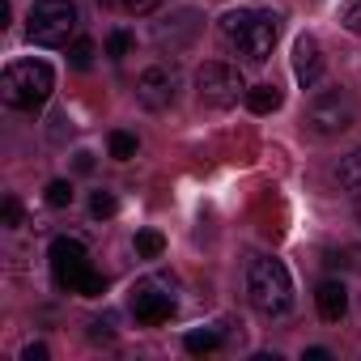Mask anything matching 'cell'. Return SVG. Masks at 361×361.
<instances>
[{"instance_id": "ba28073f", "label": "cell", "mask_w": 361, "mask_h": 361, "mask_svg": "<svg viewBox=\"0 0 361 361\" xmlns=\"http://www.w3.org/2000/svg\"><path fill=\"white\" fill-rule=\"evenodd\" d=\"M132 314L145 323V327H157V323H166L170 314H174V293H170V285L166 281H140L136 289H132Z\"/></svg>"}, {"instance_id": "6da1fadb", "label": "cell", "mask_w": 361, "mask_h": 361, "mask_svg": "<svg viewBox=\"0 0 361 361\" xmlns=\"http://www.w3.org/2000/svg\"><path fill=\"white\" fill-rule=\"evenodd\" d=\"M221 35H226V43H230L243 60L264 64V60L272 56V47H276L281 18L268 13V9H234V13L221 18Z\"/></svg>"}, {"instance_id": "83f0119b", "label": "cell", "mask_w": 361, "mask_h": 361, "mask_svg": "<svg viewBox=\"0 0 361 361\" xmlns=\"http://www.w3.org/2000/svg\"><path fill=\"white\" fill-rule=\"evenodd\" d=\"M357 217H361V200H357Z\"/></svg>"}, {"instance_id": "ffe728a7", "label": "cell", "mask_w": 361, "mask_h": 361, "mask_svg": "<svg viewBox=\"0 0 361 361\" xmlns=\"http://www.w3.org/2000/svg\"><path fill=\"white\" fill-rule=\"evenodd\" d=\"M128 51H132V35H128V30H115V35L106 39V56H111V60H123Z\"/></svg>"}, {"instance_id": "44dd1931", "label": "cell", "mask_w": 361, "mask_h": 361, "mask_svg": "<svg viewBox=\"0 0 361 361\" xmlns=\"http://www.w3.org/2000/svg\"><path fill=\"white\" fill-rule=\"evenodd\" d=\"M115 209H119V200L111 192H94V200H90V213L94 217H115Z\"/></svg>"}, {"instance_id": "ac0fdd59", "label": "cell", "mask_w": 361, "mask_h": 361, "mask_svg": "<svg viewBox=\"0 0 361 361\" xmlns=\"http://www.w3.org/2000/svg\"><path fill=\"white\" fill-rule=\"evenodd\" d=\"M94 56H98V51H94V43H90V39H77V43L68 47V64H73V68H81V73L94 64Z\"/></svg>"}, {"instance_id": "e0dca14e", "label": "cell", "mask_w": 361, "mask_h": 361, "mask_svg": "<svg viewBox=\"0 0 361 361\" xmlns=\"http://www.w3.org/2000/svg\"><path fill=\"white\" fill-rule=\"evenodd\" d=\"M161 251H166V238H161L157 230H140V234H136V255H140V259H157Z\"/></svg>"}, {"instance_id": "9c48e42d", "label": "cell", "mask_w": 361, "mask_h": 361, "mask_svg": "<svg viewBox=\"0 0 361 361\" xmlns=\"http://www.w3.org/2000/svg\"><path fill=\"white\" fill-rule=\"evenodd\" d=\"M174 94H178L174 68L153 64V68H145V73L136 77V102H140L145 111H166V106H174Z\"/></svg>"}, {"instance_id": "7a4b0ae2", "label": "cell", "mask_w": 361, "mask_h": 361, "mask_svg": "<svg viewBox=\"0 0 361 361\" xmlns=\"http://www.w3.org/2000/svg\"><path fill=\"white\" fill-rule=\"evenodd\" d=\"M56 90V73L47 60H13L0 73V98L13 111H39Z\"/></svg>"}, {"instance_id": "7402d4cb", "label": "cell", "mask_w": 361, "mask_h": 361, "mask_svg": "<svg viewBox=\"0 0 361 361\" xmlns=\"http://www.w3.org/2000/svg\"><path fill=\"white\" fill-rule=\"evenodd\" d=\"M340 22H344V30L361 35V0H348V5H344V13H340Z\"/></svg>"}, {"instance_id": "d6986e66", "label": "cell", "mask_w": 361, "mask_h": 361, "mask_svg": "<svg viewBox=\"0 0 361 361\" xmlns=\"http://www.w3.org/2000/svg\"><path fill=\"white\" fill-rule=\"evenodd\" d=\"M47 204L51 209L73 204V183H68V178H51V183H47Z\"/></svg>"}, {"instance_id": "8fae6325", "label": "cell", "mask_w": 361, "mask_h": 361, "mask_svg": "<svg viewBox=\"0 0 361 361\" xmlns=\"http://www.w3.org/2000/svg\"><path fill=\"white\" fill-rule=\"evenodd\" d=\"M293 77H298L302 90H314L319 85V77H323V47H319V39L302 35L293 43Z\"/></svg>"}, {"instance_id": "cb8c5ba5", "label": "cell", "mask_w": 361, "mask_h": 361, "mask_svg": "<svg viewBox=\"0 0 361 361\" xmlns=\"http://www.w3.org/2000/svg\"><path fill=\"white\" fill-rule=\"evenodd\" d=\"M157 5H161V0H123V9H128V13H136V18H145V13H153Z\"/></svg>"}, {"instance_id": "30bf717a", "label": "cell", "mask_w": 361, "mask_h": 361, "mask_svg": "<svg viewBox=\"0 0 361 361\" xmlns=\"http://www.w3.org/2000/svg\"><path fill=\"white\" fill-rule=\"evenodd\" d=\"M196 35H200V13H196V9H178V13H170L166 22L153 26V43H157L161 51H170V56L183 51V47H192Z\"/></svg>"}, {"instance_id": "484cf974", "label": "cell", "mask_w": 361, "mask_h": 361, "mask_svg": "<svg viewBox=\"0 0 361 361\" xmlns=\"http://www.w3.org/2000/svg\"><path fill=\"white\" fill-rule=\"evenodd\" d=\"M77 170H81V174H90V170H94V157H90V153H81V157H77Z\"/></svg>"}, {"instance_id": "5b68a950", "label": "cell", "mask_w": 361, "mask_h": 361, "mask_svg": "<svg viewBox=\"0 0 361 361\" xmlns=\"http://www.w3.org/2000/svg\"><path fill=\"white\" fill-rule=\"evenodd\" d=\"M77 30V5L73 0H35L26 18V39L35 47H64Z\"/></svg>"}, {"instance_id": "9a60e30c", "label": "cell", "mask_w": 361, "mask_h": 361, "mask_svg": "<svg viewBox=\"0 0 361 361\" xmlns=\"http://www.w3.org/2000/svg\"><path fill=\"white\" fill-rule=\"evenodd\" d=\"M183 348H188V353H196V357H209V353H217V348H221V331H213V327L188 331V336H183Z\"/></svg>"}, {"instance_id": "4316f807", "label": "cell", "mask_w": 361, "mask_h": 361, "mask_svg": "<svg viewBox=\"0 0 361 361\" xmlns=\"http://www.w3.org/2000/svg\"><path fill=\"white\" fill-rule=\"evenodd\" d=\"M327 357H331L327 348H306V361H327Z\"/></svg>"}, {"instance_id": "2e32d148", "label": "cell", "mask_w": 361, "mask_h": 361, "mask_svg": "<svg viewBox=\"0 0 361 361\" xmlns=\"http://www.w3.org/2000/svg\"><path fill=\"white\" fill-rule=\"evenodd\" d=\"M136 149H140V140H136L132 132H111V157H115V161H132Z\"/></svg>"}, {"instance_id": "f1b7e54d", "label": "cell", "mask_w": 361, "mask_h": 361, "mask_svg": "<svg viewBox=\"0 0 361 361\" xmlns=\"http://www.w3.org/2000/svg\"><path fill=\"white\" fill-rule=\"evenodd\" d=\"M102 5H111V0H102Z\"/></svg>"}, {"instance_id": "5bb4252c", "label": "cell", "mask_w": 361, "mask_h": 361, "mask_svg": "<svg viewBox=\"0 0 361 361\" xmlns=\"http://www.w3.org/2000/svg\"><path fill=\"white\" fill-rule=\"evenodd\" d=\"M336 178H340V188H344V192H357V196H361V149H353V153L340 157Z\"/></svg>"}, {"instance_id": "d4e9b609", "label": "cell", "mask_w": 361, "mask_h": 361, "mask_svg": "<svg viewBox=\"0 0 361 361\" xmlns=\"http://www.w3.org/2000/svg\"><path fill=\"white\" fill-rule=\"evenodd\" d=\"M22 357H26V361H47V348H43V344H30Z\"/></svg>"}, {"instance_id": "3957f363", "label": "cell", "mask_w": 361, "mask_h": 361, "mask_svg": "<svg viewBox=\"0 0 361 361\" xmlns=\"http://www.w3.org/2000/svg\"><path fill=\"white\" fill-rule=\"evenodd\" d=\"M247 298L259 314L276 319L293 306V281H289V268L281 259H251L247 268Z\"/></svg>"}, {"instance_id": "603a6c76", "label": "cell", "mask_w": 361, "mask_h": 361, "mask_svg": "<svg viewBox=\"0 0 361 361\" xmlns=\"http://www.w3.org/2000/svg\"><path fill=\"white\" fill-rule=\"evenodd\" d=\"M0 221H5L9 230H18V226H22V204H18L13 196L5 200V209H0Z\"/></svg>"}, {"instance_id": "52a82bcc", "label": "cell", "mask_w": 361, "mask_h": 361, "mask_svg": "<svg viewBox=\"0 0 361 361\" xmlns=\"http://www.w3.org/2000/svg\"><path fill=\"white\" fill-rule=\"evenodd\" d=\"M353 119H357L353 98L340 94V90H327V94H319V98L306 106V123H310V132H319V136H340V132L353 128Z\"/></svg>"}, {"instance_id": "7c38bea8", "label": "cell", "mask_w": 361, "mask_h": 361, "mask_svg": "<svg viewBox=\"0 0 361 361\" xmlns=\"http://www.w3.org/2000/svg\"><path fill=\"white\" fill-rule=\"evenodd\" d=\"M314 302H319V314H323L327 323H340L344 310H348V293H344L340 281H323V285L314 289Z\"/></svg>"}, {"instance_id": "8992f818", "label": "cell", "mask_w": 361, "mask_h": 361, "mask_svg": "<svg viewBox=\"0 0 361 361\" xmlns=\"http://www.w3.org/2000/svg\"><path fill=\"white\" fill-rule=\"evenodd\" d=\"M196 94H200L204 106L226 111V106H234L238 98H247V85H243V73H238V68H230V64H221V60H209V64H200V73H196Z\"/></svg>"}, {"instance_id": "4fadbf2b", "label": "cell", "mask_w": 361, "mask_h": 361, "mask_svg": "<svg viewBox=\"0 0 361 361\" xmlns=\"http://www.w3.org/2000/svg\"><path fill=\"white\" fill-rule=\"evenodd\" d=\"M243 102H247V111H255V115H272V111H281V90H276V85H251Z\"/></svg>"}, {"instance_id": "277c9868", "label": "cell", "mask_w": 361, "mask_h": 361, "mask_svg": "<svg viewBox=\"0 0 361 361\" xmlns=\"http://www.w3.org/2000/svg\"><path fill=\"white\" fill-rule=\"evenodd\" d=\"M51 272L68 293H81V298H98L106 289L102 272H94V264H90V255L77 238H56L51 243Z\"/></svg>"}]
</instances>
